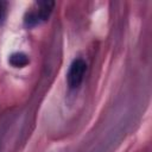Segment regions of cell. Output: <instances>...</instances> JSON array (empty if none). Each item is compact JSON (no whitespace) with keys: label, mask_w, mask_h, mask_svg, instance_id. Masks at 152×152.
<instances>
[{"label":"cell","mask_w":152,"mask_h":152,"mask_svg":"<svg viewBox=\"0 0 152 152\" xmlns=\"http://www.w3.org/2000/svg\"><path fill=\"white\" fill-rule=\"evenodd\" d=\"M34 6L36 7L33 8V11L27 12V14L25 17V25L27 27L36 26L40 21L46 20L52 12L55 2H52V1H38V2H36Z\"/></svg>","instance_id":"obj_1"},{"label":"cell","mask_w":152,"mask_h":152,"mask_svg":"<svg viewBox=\"0 0 152 152\" xmlns=\"http://www.w3.org/2000/svg\"><path fill=\"white\" fill-rule=\"evenodd\" d=\"M86 69H87V65H86L84 61H82V59H76L71 63L68 75H66L68 84L70 88H77L81 84L84 72H86Z\"/></svg>","instance_id":"obj_2"},{"label":"cell","mask_w":152,"mask_h":152,"mask_svg":"<svg viewBox=\"0 0 152 152\" xmlns=\"http://www.w3.org/2000/svg\"><path fill=\"white\" fill-rule=\"evenodd\" d=\"M5 12H6V4L0 2V20H2L5 18Z\"/></svg>","instance_id":"obj_4"},{"label":"cell","mask_w":152,"mask_h":152,"mask_svg":"<svg viewBox=\"0 0 152 152\" xmlns=\"http://www.w3.org/2000/svg\"><path fill=\"white\" fill-rule=\"evenodd\" d=\"M8 62L14 68H23V66L28 64L30 59H28L27 55H25L24 52H14L10 56Z\"/></svg>","instance_id":"obj_3"}]
</instances>
